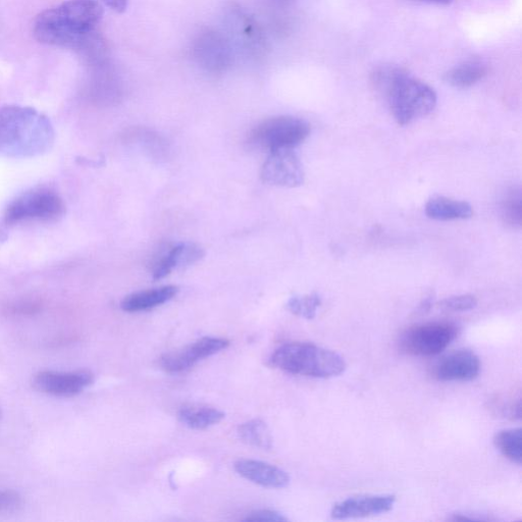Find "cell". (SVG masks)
<instances>
[{
    "label": "cell",
    "mask_w": 522,
    "mask_h": 522,
    "mask_svg": "<svg viewBox=\"0 0 522 522\" xmlns=\"http://www.w3.org/2000/svg\"><path fill=\"white\" fill-rule=\"evenodd\" d=\"M480 357L471 350H458L443 357L434 369L440 382H469L481 373Z\"/></svg>",
    "instance_id": "7c38bea8"
},
{
    "label": "cell",
    "mask_w": 522,
    "mask_h": 522,
    "mask_svg": "<svg viewBox=\"0 0 522 522\" xmlns=\"http://www.w3.org/2000/svg\"><path fill=\"white\" fill-rule=\"evenodd\" d=\"M458 334V327L451 322L416 325L401 335L399 348L412 356H435L447 349Z\"/></svg>",
    "instance_id": "8992f818"
},
{
    "label": "cell",
    "mask_w": 522,
    "mask_h": 522,
    "mask_svg": "<svg viewBox=\"0 0 522 522\" xmlns=\"http://www.w3.org/2000/svg\"><path fill=\"white\" fill-rule=\"evenodd\" d=\"M203 255V250L191 243H179L162 249L152 260V277L154 280H162L176 268H185L197 263Z\"/></svg>",
    "instance_id": "4fadbf2b"
},
{
    "label": "cell",
    "mask_w": 522,
    "mask_h": 522,
    "mask_svg": "<svg viewBox=\"0 0 522 522\" xmlns=\"http://www.w3.org/2000/svg\"><path fill=\"white\" fill-rule=\"evenodd\" d=\"M240 439L255 448L270 450L273 447L271 431L264 421L259 419L242 424L238 429Z\"/></svg>",
    "instance_id": "ffe728a7"
},
{
    "label": "cell",
    "mask_w": 522,
    "mask_h": 522,
    "mask_svg": "<svg viewBox=\"0 0 522 522\" xmlns=\"http://www.w3.org/2000/svg\"><path fill=\"white\" fill-rule=\"evenodd\" d=\"M487 74L488 67L484 62L471 60L449 70L444 80L455 88L465 89L479 83Z\"/></svg>",
    "instance_id": "d6986e66"
},
{
    "label": "cell",
    "mask_w": 522,
    "mask_h": 522,
    "mask_svg": "<svg viewBox=\"0 0 522 522\" xmlns=\"http://www.w3.org/2000/svg\"><path fill=\"white\" fill-rule=\"evenodd\" d=\"M421 2L433 5H449L453 0H421Z\"/></svg>",
    "instance_id": "4dcf8cb0"
},
{
    "label": "cell",
    "mask_w": 522,
    "mask_h": 522,
    "mask_svg": "<svg viewBox=\"0 0 522 522\" xmlns=\"http://www.w3.org/2000/svg\"><path fill=\"white\" fill-rule=\"evenodd\" d=\"M178 417L184 426L201 431L220 424L225 419V413L212 406L188 404L180 408Z\"/></svg>",
    "instance_id": "e0dca14e"
},
{
    "label": "cell",
    "mask_w": 522,
    "mask_h": 522,
    "mask_svg": "<svg viewBox=\"0 0 522 522\" xmlns=\"http://www.w3.org/2000/svg\"><path fill=\"white\" fill-rule=\"evenodd\" d=\"M235 471L244 479L265 488L281 489L290 483V478L283 469L263 461L240 459Z\"/></svg>",
    "instance_id": "9a60e30c"
},
{
    "label": "cell",
    "mask_w": 522,
    "mask_h": 522,
    "mask_svg": "<svg viewBox=\"0 0 522 522\" xmlns=\"http://www.w3.org/2000/svg\"><path fill=\"white\" fill-rule=\"evenodd\" d=\"M270 362L285 373L317 379L338 377L347 368L344 358L337 352L301 342L280 346L271 356Z\"/></svg>",
    "instance_id": "277c9868"
},
{
    "label": "cell",
    "mask_w": 522,
    "mask_h": 522,
    "mask_svg": "<svg viewBox=\"0 0 522 522\" xmlns=\"http://www.w3.org/2000/svg\"><path fill=\"white\" fill-rule=\"evenodd\" d=\"M439 305L442 309L447 311H468L477 307L478 299L474 295L452 296L442 300Z\"/></svg>",
    "instance_id": "d4e9b609"
},
{
    "label": "cell",
    "mask_w": 522,
    "mask_h": 522,
    "mask_svg": "<svg viewBox=\"0 0 522 522\" xmlns=\"http://www.w3.org/2000/svg\"><path fill=\"white\" fill-rule=\"evenodd\" d=\"M236 20V29L242 42L247 47H251L255 51L264 45L263 34H261L257 24L247 15L238 14Z\"/></svg>",
    "instance_id": "cb8c5ba5"
},
{
    "label": "cell",
    "mask_w": 522,
    "mask_h": 522,
    "mask_svg": "<svg viewBox=\"0 0 522 522\" xmlns=\"http://www.w3.org/2000/svg\"><path fill=\"white\" fill-rule=\"evenodd\" d=\"M179 292L177 286H165L133 293L123 299L121 307L126 312L146 311L172 300Z\"/></svg>",
    "instance_id": "2e32d148"
},
{
    "label": "cell",
    "mask_w": 522,
    "mask_h": 522,
    "mask_svg": "<svg viewBox=\"0 0 522 522\" xmlns=\"http://www.w3.org/2000/svg\"><path fill=\"white\" fill-rule=\"evenodd\" d=\"M100 2L117 13H124L129 4V0H100Z\"/></svg>",
    "instance_id": "f1b7e54d"
},
{
    "label": "cell",
    "mask_w": 522,
    "mask_h": 522,
    "mask_svg": "<svg viewBox=\"0 0 522 522\" xmlns=\"http://www.w3.org/2000/svg\"><path fill=\"white\" fill-rule=\"evenodd\" d=\"M193 51L198 64L214 73L226 70L232 60L229 42L215 31L208 30L199 34Z\"/></svg>",
    "instance_id": "8fae6325"
},
{
    "label": "cell",
    "mask_w": 522,
    "mask_h": 522,
    "mask_svg": "<svg viewBox=\"0 0 522 522\" xmlns=\"http://www.w3.org/2000/svg\"><path fill=\"white\" fill-rule=\"evenodd\" d=\"M372 82L387 98L391 113L400 126L430 115L437 106L435 90L402 68H377L372 75Z\"/></svg>",
    "instance_id": "7a4b0ae2"
},
{
    "label": "cell",
    "mask_w": 522,
    "mask_h": 522,
    "mask_svg": "<svg viewBox=\"0 0 522 522\" xmlns=\"http://www.w3.org/2000/svg\"><path fill=\"white\" fill-rule=\"evenodd\" d=\"M521 429L503 430L494 437L496 448L511 462L521 465L522 435Z\"/></svg>",
    "instance_id": "44dd1931"
},
{
    "label": "cell",
    "mask_w": 522,
    "mask_h": 522,
    "mask_svg": "<svg viewBox=\"0 0 522 522\" xmlns=\"http://www.w3.org/2000/svg\"><path fill=\"white\" fill-rule=\"evenodd\" d=\"M310 134V126L302 119L281 116L258 124L249 134L248 142L270 151L294 148Z\"/></svg>",
    "instance_id": "5b68a950"
},
{
    "label": "cell",
    "mask_w": 522,
    "mask_h": 522,
    "mask_svg": "<svg viewBox=\"0 0 522 522\" xmlns=\"http://www.w3.org/2000/svg\"><path fill=\"white\" fill-rule=\"evenodd\" d=\"M395 495H362L336 503L331 511L334 519L362 518L391 511Z\"/></svg>",
    "instance_id": "5bb4252c"
},
{
    "label": "cell",
    "mask_w": 522,
    "mask_h": 522,
    "mask_svg": "<svg viewBox=\"0 0 522 522\" xmlns=\"http://www.w3.org/2000/svg\"><path fill=\"white\" fill-rule=\"evenodd\" d=\"M95 380L89 370L71 372L40 371L31 379L32 387L45 395L72 398L83 393Z\"/></svg>",
    "instance_id": "ba28073f"
},
{
    "label": "cell",
    "mask_w": 522,
    "mask_h": 522,
    "mask_svg": "<svg viewBox=\"0 0 522 522\" xmlns=\"http://www.w3.org/2000/svg\"><path fill=\"white\" fill-rule=\"evenodd\" d=\"M321 304V296L318 293H312L303 297H292L287 303V308L297 317L313 320L316 318Z\"/></svg>",
    "instance_id": "603a6c76"
},
{
    "label": "cell",
    "mask_w": 522,
    "mask_h": 522,
    "mask_svg": "<svg viewBox=\"0 0 522 522\" xmlns=\"http://www.w3.org/2000/svg\"><path fill=\"white\" fill-rule=\"evenodd\" d=\"M432 306V297H428L420 306V310L421 312H427L430 310Z\"/></svg>",
    "instance_id": "f546056e"
},
{
    "label": "cell",
    "mask_w": 522,
    "mask_h": 522,
    "mask_svg": "<svg viewBox=\"0 0 522 522\" xmlns=\"http://www.w3.org/2000/svg\"><path fill=\"white\" fill-rule=\"evenodd\" d=\"M64 212V201L56 192L38 189L12 202L6 213V221L8 224L50 222L62 217Z\"/></svg>",
    "instance_id": "52a82bcc"
},
{
    "label": "cell",
    "mask_w": 522,
    "mask_h": 522,
    "mask_svg": "<svg viewBox=\"0 0 522 522\" xmlns=\"http://www.w3.org/2000/svg\"><path fill=\"white\" fill-rule=\"evenodd\" d=\"M54 128L47 117L32 108L0 109V154L8 158H33L50 149Z\"/></svg>",
    "instance_id": "3957f363"
},
{
    "label": "cell",
    "mask_w": 522,
    "mask_h": 522,
    "mask_svg": "<svg viewBox=\"0 0 522 522\" xmlns=\"http://www.w3.org/2000/svg\"><path fill=\"white\" fill-rule=\"evenodd\" d=\"M40 310V305L32 301H24L13 304L9 307L8 311L14 316H28L34 315L35 312Z\"/></svg>",
    "instance_id": "83f0119b"
},
{
    "label": "cell",
    "mask_w": 522,
    "mask_h": 522,
    "mask_svg": "<svg viewBox=\"0 0 522 522\" xmlns=\"http://www.w3.org/2000/svg\"><path fill=\"white\" fill-rule=\"evenodd\" d=\"M230 346L225 338L204 337L193 344L161 358L162 369L169 374H180L188 371L197 362L211 357Z\"/></svg>",
    "instance_id": "30bf717a"
},
{
    "label": "cell",
    "mask_w": 522,
    "mask_h": 522,
    "mask_svg": "<svg viewBox=\"0 0 522 522\" xmlns=\"http://www.w3.org/2000/svg\"><path fill=\"white\" fill-rule=\"evenodd\" d=\"M426 215L435 221L466 220L474 215L473 207L465 201L434 197L426 205Z\"/></svg>",
    "instance_id": "ac0fdd59"
},
{
    "label": "cell",
    "mask_w": 522,
    "mask_h": 522,
    "mask_svg": "<svg viewBox=\"0 0 522 522\" xmlns=\"http://www.w3.org/2000/svg\"><path fill=\"white\" fill-rule=\"evenodd\" d=\"M522 197L520 188L509 189L500 205L504 223L512 229H520L522 224Z\"/></svg>",
    "instance_id": "7402d4cb"
},
{
    "label": "cell",
    "mask_w": 522,
    "mask_h": 522,
    "mask_svg": "<svg viewBox=\"0 0 522 522\" xmlns=\"http://www.w3.org/2000/svg\"><path fill=\"white\" fill-rule=\"evenodd\" d=\"M260 177L267 184L287 188L299 187L304 183L302 164L292 148L270 151Z\"/></svg>",
    "instance_id": "9c48e42d"
},
{
    "label": "cell",
    "mask_w": 522,
    "mask_h": 522,
    "mask_svg": "<svg viewBox=\"0 0 522 522\" xmlns=\"http://www.w3.org/2000/svg\"><path fill=\"white\" fill-rule=\"evenodd\" d=\"M244 520L250 522H282L288 521V518L275 510L261 509L249 513Z\"/></svg>",
    "instance_id": "4316f807"
},
{
    "label": "cell",
    "mask_w": 522,
    "mask_h": 522,
    "mask_svg": "<svg viewBox=\"0 0 522 522\" xmlns=\"http://www.w3.org/2000/svg\"><path fill=\"white\" fill-rule=\"evenodd\" d=\"M23 503L21 494L14 490L0 491V512H12Z\"/></svg>",
    "instance_id": "484cf974"
},
{
    "label": "cell",
    "mask_w": 522,
    "mask_h": 522,
    "mask_svg": "<svg viewBox=\"0 0 522 522\" xmlns=\"http://www.w3.org/2000/svg\"><path fill=\"white\" fill-rule=\"evenodd\" d=\"M2 417H3V410H2V408H0V420H2Z\"/></svg>",
    "instance_id": "1f68e13d"
},
{
    "label": "cell",
    "mask_w": 522,
    "mask_h": 522,
    "mask_svg": "<svg viewBox=\"0 0 522 522\" xmlns=\"http://www.w3.org/2000/svg\"><path fill=\"white\" fill-rule=\"evenodd\" d=\"M103 17L97 0H67L64 4L39 14L33 25L37 41L46 45L75 49Z\"/></svg>",
    "instance_id": "6da1fadb"
}]
</instances>
